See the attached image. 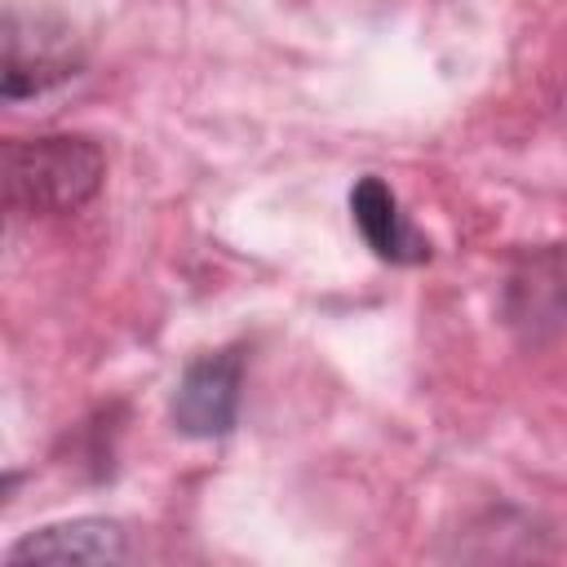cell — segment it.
<instances>
[{
  "label": "cell",
  "mask_w": 567,
  "mask_h": 567,
  "mask_svg": "<svg viewBox=\"0 0 567 567\" xmlns=\"http://www.w3.org/2000/svg\"><path fill=\"white\" fill-rule=\"evenodd\" d=\"M505 315L527 341L567 328V261L558 252L527 257L505 284Z\"/></svg>",
  "instance_id": "cell-6"
},
{
  "label": "cell",
  "mask_w": 567,
  "mask_h": 567,
  "mask_svg": "<svg viewBox=\"0 0 567 567\" xmlns=\"http://www.w3.org/2000/svg\"><path fill=\"white\" fill-rule=\"evenodd\" d=\"M350 217H354V230L363 235V244L372 248V257H381L390 266H421L434 252L430 235H421L408 221L399 195L377 173H368L350 186Z\"/></svg>",
  "instance_id": "cell-4"
},
{
  "label": "cell",
  "mask_w": 567,
  "mask_h": 567,
  "mask_svg": "<svg viewBox=\"0 0 567 567\" xmlns=\"http://www.w3.org/2000/svg\"><path fill=\"white\" fill-rule=\"evenodd\" d=\"M84 66V49L75 40V31L53 18V13H22L18 4H9L4 13V102H22V97H40L66 80H75Z\"/></svg>",
  "instance_id": "cell-2"
},
{
  "label": "cell",
  "mask_w": 567,
  "mask_h": 567,
  "mask_svg": "<svg viewBox=\"0 0 567 567\" xmlns=\"http://www.w3.org/2000/svg\"><path fill=\"white\" fill-rule=\"evenodd\" d=\"M106 182V155L84 133L13 137L4 146V204L22 217L80 213Z\"/></svg>",
  "instance_id": "cell-1"
},
{
  "label": "cell",
  "mask_w": 567,
  "mask_h": 567,
  "mask_svg": "<svg viewBox=\"0 0 567 567\" xmlns=\"http://www.w3.org/2000/svg\"><path fill=\"white\" fill-rule=\"evenodd\" d=\"M244 346H221L190 359L173 385L168 421L182 439H226L244 403Z\"/></svg>",
  "instance_id": "cell-3"
},
{
  "label": "cell",
  "mask_w": 567,
  "mask_h": 567,
  "mask_svg": "<svg viewBox=\"0 0 567 567\" xmlns=\"http://www.w3.org/2000/svg\"><path fill=\"white\" fill-rule=\"evenodd\" d=\"M9 563H124L128 532L115 518H66L18 536L4 549Z\"/></svg>",
  "instance_id": "cell-5"
}]
</instances>
